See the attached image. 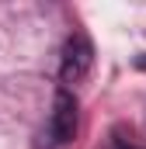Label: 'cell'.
<instances>
[{"label": "cell", "mask_w": 146, "mask_h": 149, "mask_svg": "<svg viewBox=\"0 0 146 149\" xmlns=\"http://www.w3.org/2000/svg\"><path fill=\"white\" fill-rule=\"evenodd\" d=\"M118 149H139V146H125V142H118Z\"/></svg>", "instance_id": "3957f363"}, {"label": "cell", "mask_w": 146, "mask_h": 149, "mask_svg": "<svg viewBox=\"0 0 146 149\" xmlns=\"http://www.w3.org/2000/svg\"><path fill=\"white\" fill-rule=\"evenodd\" d=\"M49 135L56 146L70 142L77 135V101H73L70 90H59L56 94V104H52V121H49Z\"/></svg>", "instance_id": "7a4b0ae2"}, {"label": "cell", "mask_w": 146, "mask_h": 149, "mask_svg": "<svg viewBox=\"0 0 146 149\" xmlns=\"http://www.w3.org/2000/svg\"><path fill=\"white\" fill-rule=\"evenodd\" d=\"M91 66H94V45H91V38L84 31L70 35L66 45H63V59H59V80L66 87H77L80 80H87Z\"/></svg>", "instance_id": "6da1fadb"}]
</instances>
